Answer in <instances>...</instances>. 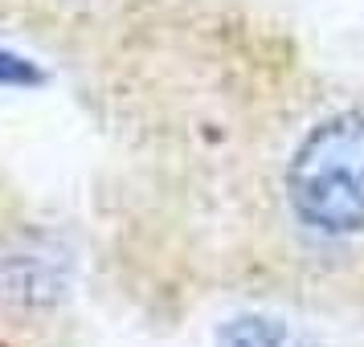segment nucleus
I'll list each match as a JSON object with an SVG mask.
<instances>
[{
  "instance_id": "2",
  "label": "nucleus",
  "mask_w": 364,
  "mask_h": 347,
  "mask_svg": "<svg viewBox=\"0 0 364 347\" xmlns=\"http://www.w3.org/2000/svg\"><path fill=\"white\" fill-rule=\"evenodd\" d=\"M53 265L41 253H13L4 270H0V294L13 302H37V298H53Z\"/></svg>"
},
{
  "instance_id": "1",
  "label": "nucleus",
  "mask_w": 364,
  "mask_h": 347,
  "mask_svg": "<svg viewBox=\"0 0 364 347\" xmlns=\"http://www.w3.org/2000/svg\"><path fill=\"white\" fill-rule=\"evenodd\" d=\"M287 200L311 233L364 229V115L344 111L303 135L287 167Z\"/></svg>"
}]
</instances>
